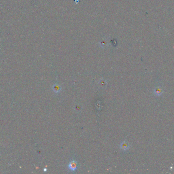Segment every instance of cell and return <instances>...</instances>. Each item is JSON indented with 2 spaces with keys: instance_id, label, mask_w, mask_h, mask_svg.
Segmentation results:
<instances>
[{
  "instance_id": "cell-2",
  "label": "cell",
  "mask_w": 174,
  "mask_h": 174,
  "mask_svg": "<svg viewBox=\"0 0 174 174\" xmlns=\"http://www.w3.org/2000/svg\"><path fill=\"white\" fill-rule=\"evenodd\" d=\"M154 92V93L156 96H159L162 93L163 90H162V88L160 87L157 86V87H156L155 88Z\"/></svg>"
},
{
  "instance_id": "cell-4",
  "label": "cell",
  "mask_w": 174,
  "mask_h": 174,
  "mask_svg": "<svg viewBox=\"0 0 174 174\" xmlns=\"http://www.w3.org/2000/svg\"><path fill=\"white\" fill-rule=\"evenodd\" d=\"M52 89L55 93H59L62 89V88L59 85L55 84L52 86Z\"/></svg>"
},
{
  "instance_id": "cell-1",
  "label": "cell",
  "mask_w": 174,
  "mask_h": 174,
  "mask_svg": "<svg viewBox=\"0 0 174 174\" xmlns=\"http://www.w3.org/2000/svg\"><path fill=\"white\" fill-rule=\"evenodd\" d=\"M77 167H78L77 163L75 160L71 161L69 163L68 165V168L69 169V170L72 171H75L77 169Z\"/></svg>"
},
{
  "instance_id": "cell-3",
  "label": "cell",
  "mask_w": 174,
  "mask_h": 174,
  "mask_svg": "<svg viewBox=\"0 0 174 174\" xmlns=\"http://www.w3.org/2000/svg\"><path fill=\"white\" fill-rule=\"evenodd\" d=\"M120 147L121 149H122L124 151H126V150H127L129 148V145L128 144V142L126 141H123L120 145Z\"/></svg>"
}]
</instances>
